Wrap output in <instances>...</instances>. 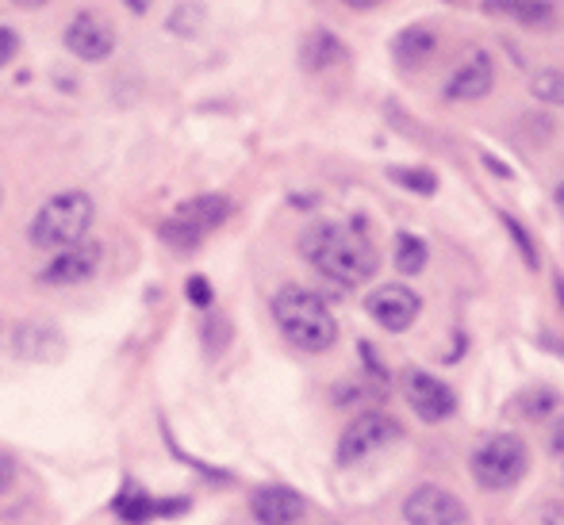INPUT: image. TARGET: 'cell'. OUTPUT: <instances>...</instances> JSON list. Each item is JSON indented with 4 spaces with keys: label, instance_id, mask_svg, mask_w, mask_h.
<instances>
[{
    "label": "cell",
    "instance_id": "obj_20",
    "mask_svg": "<svg viewBox=\"0 0 564 525\" xmlns=\"http://www.w3.org/2000/svg\"><path fill=\"white\" fill-rule=\"evenodd\" d=\"M503 222H507V230H511L514 242H519V250H522V258H527V265H530V269H538L534 242H530V234H527V230H522V222H519V219H511V215H503Z\"/></svg>",
    "mask_w": 564,
    "mask_h": 525
},
{
    "label": "cell",
    "instance_id": "obj_6",
    "mask_svg": "<svg viewBox=\"0 0 564 525\" xmlns=\"http://www.w3.org/2000/svg\"><path fill=\"white\" fill-rule=\"evenodd\" d=\"M403 426L395 418L388 415H361L354 418L346 426V434H341L338 441V460L341 464H357V460L372 457V452L388 449L392 441H400Z\"/></svg>",
    "mask_w": 564,
    "mask_h": 525
},
{
    "label": "cell",
    "instance_id": "obj_24",
    "mask_svg": "<svg viewBox=\"0 0 564 525\" xmlns=\"http://www.w3.org/2000/svg\"><path fill=\"white\" fill-rule=\"evenodd\" d=\"M550 449L557 452V457H564V418H557L550 426Z\"/></svg>",
    "mask_w": 564,
    "mask_h": 525
},
{
    "label": "cell",
    "instance_id": "obj_16",
    "mask_svg": "<svg viewBox=\"0 0 564 525\" xmlns=\"http://www.w3.org/2000/svg\"><path fill=\"white\" fill-rule=\"evenodd\" d=\"M395 269H400V273H408V276L423 273V269H426V242H423V238H415V234L395 238Z\"/></svg>",
    "mask_w": 564,
    "mask_h": 525
},
{
    "label": "cell",
    "instance_id": "obj_2",
    "mask_svg": "<svg viewBox=\"0 0 564 525\" xmlns=\"http://www.w3.org/2000/svg\"><path fill=\"white\" fill-rule=\"evenodd\" d=\"M273 318L281 326V333L304 353H327L338 341V322L330 315V307L323 304L315 292L289 284L273 296Z\"/></svg>",
    "mask_w": 564,
    "mask_h": 525
},
{
    "label": "cell",
    "instance_id": "obj_25",
    "mask_svg": "<svg viewBox=\"0 0 564 525\" xmlns=\"http://www.w3.org/2000/svg\"><path fill=\"white\" fill-rule=\"evenodd\" d=\"M542 522L545 525H564V503H550L542 511Z\"/></svg>",
    "mask_w": 564,
    "mask_h": 525
},
{
    "label": "cell",
    "instance_id": "obj_28",
    "mask_svg": "<svg viewBox=\"0 0 564 525\" xmlns=\"http://www.w3.org/2000/svg\"><path fill=\"white\" fill-rule=\"evenodd\" d=\"M15 4H20V8H43L46 0H15Z\"/></svg>",
    "mask_w": 564,
    "mask_h": 525
},
{
    "label": "cell",
    "instance_id": "obj_10",
    "mask_svg": "<svg viewBox=\"0 0 564 525\" xmlns=\"http://www.w3.org/2000/svg\"><path fill=\"white\" fill-rule=\"evenodd\" d=\"M365 311L388 333H403L419 318V296L411 288H403V284H384V288H377L365 299Z\"/></svg>",
    "mask_w": 564,
    "mask_h": 525
},
{
    "label": "cell",
    "instance_id": "obj_3",
    "mask_svg": "<svg viewBox=\"0 0 564 525\" xmlns=\"http://www.w3.org/2000/svg\"><path fill=\"white\" fill-rule=\"evenodd\" d=\"M93 208L89 193H58L51 196V200L43 204V208L35 211V219H31V242L39 245V250H66V245L82 242L85 234H89L93 227Z\"/></svg>",
    "mask_w": 564,
    "mask_h": 525
},
{
    "label": "cell",
    "instance_id": "obj_14",
    "mask_svg": "<svg viewBox=\"0 0 564 525\" xmlns=\"http://www.w3.org/2000/svg\"><path fill=\"white\" fill-rule=\"evenodd\" d=\"M491 15H507V20H519L527 28H550L553 23V4L550 0H484Z\"/></svg>",
    "mask_w": 564,
    "mask_h": 525
},
{
    "label": "cell",
    "instance_id": "obj_13",
    "mask_svg": "<svg viewBox=\"0 0 564 525\" xmlns=\"http://www.w3.org/2000/svg\"><path fill=\"white\" fill-rule=\"evenodd\" d=\"M250 511L261 525H296L304 518L307 503L304 495H296L292 488H281V483H265L250 495Z\"/></svg>",
    "mask_w": 564,
    "mask_h": 525
},
{
    "label": "cell",
    "instance_id": "obj_19",
    "mask_svg": "<svg viewBox=\"0 0 564 525\" xmlns=\"http://www.w3.org/2000/svg\"><path fill=\"white\" fill-rule=\"evenodd\" d=\"M388 177H392L395 185L411 188V193H423V196L438 193V177H434L431 169H392Z\"/></svg>",
    "mask_w": 564,
    "mask_h": 525
},
{
    "label": "cell",
    "instance_id": "obj_26",
    "mask_svg": "<svg viewBox=\"0 0 564 525\" xmlns=\"http://www.w3.org/2000/svg\"><path fill=\"white\" fill-rule=\"evenodd\" d=\"M154 4H158V0H127V8H131L134 15H147V12H150V8H154Z\"/></svg>",
    "mask_w": 564,
    "mask_h": 525
},
{
    "label": "cell",
    "instance_id": "obj_1",
    "mask_svg": "<svg viewBox=\"0 0 564 525\" xmlns=\"http://www.w3.org/2000/svg\"><path fill=\"white\" fill-rule=\"evenodd\" d=\"M300 253L315 273H323L341 288H357V284L372 281L380 265L369 234L349 227V222H312L300 234Z\"/></svg>",
    "mask_w": 564,
    "mask_h": 525
},
{
    "label": "cell",
    "instance_id": "obj_11",
    "mask_svg": "<svg viewBox=\"0 0 564 525\" xmlns=\"http://www.w3.org/2000/svg\"><path fill=\"white\" fill-rule=\"evenodd\" d=\"M403 392H408L411 411L423 422H446L457 411V395L449 392V384L431 376V372H408L403 376Z\"/></svg>",
    "mask_w": 564,
    "mask_h": 525
},
{
    "label": "cell",
    "instance_id": "obj_17",
    "mask_svg": "<svg viewBox=\"0 0 564 525\" xmlns=\"http://www.w3.org/2000/svg\"><path fill=\"white\" fill-rule=\"evenodd\" d=\"M431 51H434V31H426V28H411L395 39V58L408 62V66L419 58H426Z\"/></svg>",
    "mask_w": 564,
    "mask_h": 525
},
{
    "label": "cell",
    "instance_id": "obj_23",
    "mask_svg": "<svg viewBox=\"0 0 564 525\" xmlns=\"http://www.w3.org/2000/svg\"><path fill=\"white\" fill-rule=\"evenodd\" d=\"M12 480H15V460L0 452V495H4V491L12 488Z\"/></svg>",
    "mask_w": 564,
    "mask_h": 525
},
{
    "label": "cell",
    "instance_id": "obj_27",
    "mask_svg": "<svg viewBox=\"0 0 564 525\" xmlns=\"http://www.w3.org/2000/svg\"><path fill=\"white\" fill-rule=\"evenodd\" d=\"M346 4H349V8H361V12H365V8H377L380 0H346Z\"/></svg>",
    "mask_w": 564,
    "mask_h": 525
},
{
    "label": "cell",
    "instance_id": "obj_22",
    "mask_svg": "<svg viewBox=\"0 0 564 525\" xmlns=\"http://www.w3.org/2000/svg\"><path fill=\"white\" fill-rule=\"evenodd\" d=\"M185 292H188V299H193L196 307H208L212 304V288H208V281H204V276H193Z\"/></svg>",
    "mask_w": 564,
    "mask_h": 525
},
{
    "label": "cell",
    "instance_id": "obj_18",
    "mask_svg": "<svg viewBox=\"0 0 564 525\" xmlns=\"http://www.w3.org/2000/svg\"><path fill=\"white\" fill-rule=\"evenodd\" d=\"M530 92H534L542 105L564 108V69H542V74L530 81Z\"/></svg>",
    "mask_w": 564,
    "mask_h": 525
},
{
    "label": "cell",
    "instance_id": "obj_8",
    "mask_svg": "<svg viewBox=\"0 0 564 525\" xmlns=\"http://www.w3.org/2000/svg\"><path fill=\"white\" fill-rule=\"evenodd\" d=\"M403 518H408V525H465L468 511L457 495H449V491L426 483V488H419L408 495V503H403Z\"/></svg>",
    "mask_w": 564,
    "mask_h": 525
},
{
    "label": "cell",
    "instance_id": "obj_31",
    "mask_svg": "<svg viewBox=\"0 0 564 525\" xmlns=\"http://www.w3.org/2000/svg\"><path fill=\"white\" fill-rule=\"evenodd\" d=\"M0 200H4V193H0Z\"/></svg>",
    "mask_w": 564,
    "mask_h": 525
},
{
    "label": "cell",
    "instance_id": "obj_12",
    "mask_svg": "<svg viewBox=\"0 0 564 525\" xmlns=\"http://www.w3.org/2000/svg\"><path fill=\"white\" fill-rule=\"evenodd\" d=\"M491 85H496V62H491L488 54H468V58L453 69V77L442 92H446V100H453V105H468V100L488 97Z\"/></svg>",
    "mask_w": 564,
    "mask_h": 525
},
{
    "label": "cell",
    "instance_id": "obj_7",
    "mask_svg": "<svg viewBox=\"0 0 564 525\" xmlns=\"http://www.w3.org/2000/svg\"><path fill=\"white\" fill-rule=\"evenodd\" d=\"M100 261H105L100 242H85L82 238V242L54 253V261L39 273V281L51 284V288H74V284H85L100 273Z\"/></svg>",
    "mask_w": 564,
    "mask_h": 525
},
{
    "label": "cell",
    "instance_id": "obj_4",
    "mask_svg": "<svg viewBox=\"0 0 564 525\" xmlns=\"http://www.w3.org/2000/svg\"><path fill=\"white\" fill-rule=\"evenodd\" d=\"M530 452L522 437L514 434H491L473 449V480L484 491H507L527 475Z\"/></svg>",
    "mask_w": 564,
    "mask_h": 525
},
{
    "label": "cell",
    "instance_id": "obj_30",
    "mask_svg": "<svg viewBox=\"0 0 564 525\" xmlns=\"http://www.w3.org/2000/svg\"><path fill=\"white\" fill-rule=\"evenodd\" d=\"M557 296H561V304H564V281H557Z\"/></svg>",
    "mask_w": 564,
    "mask_h": 525
},
{
    "label": "cell",
    "instance_id": "obj_9",
    "mask_svg": "<svg viewBox=\"0 0 564 525\" xmlns=\"http://www.w3.org/2000/svg\"><path fill=\"white\" fill-rule=\"evenodd\" d=\"M66 46L82 62H105L116 51V28L100 12H77L66 28Z\"/></svg>",
    "mask_w": 564,
    "mask_h": 525
},
{
    "label": "cell",
    "instance_id": "obj_29",
    "mask_svg": "<svg viewBox=\"0 0 564 525\" xmlns=\"http://www.w3.org/2000/svg\"><path fill=\"white\" fill-rule=\"evenodd\" d=\"M557 208H561V211H564V185H561V188H557Z\"/></svg>",
    "mask_w": 564,
    "mask_h": 525
},
{
    "label": "cell",
    "instance_id": "obj_5",
    "mask_svg": "<svg viewBox=\"0 0 564 525\" xmlns=\"http://www.w3.org/2000/svg\"><path fill=\"white\" fill-rule=\"evenodd\" d=\"M230 215V200L227 196H196V200L181 204L170 219L158 227L162 242H170L173 250H196L212 230H219Z\"/></svg>",
    "mask_w": 564,
    "mask_h": 525
},
{
    "label": "cell",
    "instance_id": "obj_21",
    "mask_svg": "<svg viewBox=\"0 0 564 525\" xmlns=\"http://www.w3.org/2000/svg\"><path fill=\"white\" fill-rule=\"evenodd\" d=\"M15 51H20V35L12 28H0V69L15 58Z\"/></svg>",
    "mask_w": 564,
    "mask_h": 525
},
{
    "label": "cell",
    "instance_id": "obj_15",
    "mask_svg": "<svg viewBox=\"0 0 564 525\" xmlns=\"http://www.w3.org/2000/svg\"><path fill=\"white\" fill-rule=\"evenodd\" d=\"M300 58H304V66L312 69V74H319V69L341 66L349 54H346V46L330 35V31H312V35L304 39V51H300Z\"/></svg>",
    "mask_w": 564,
    "mask_h": 525
}]
</instances>
